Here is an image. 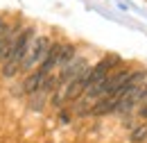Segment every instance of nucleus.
Here are the masks:
<instances>
[{
    "label": "nucleus",
    "mask_w": 147,
    "mask_h": 143,
    "mask_svg": "<svg viewBox=\"0 0 147 143\" xmlns=\"http://www.w3.org/2000/svg\"><path fill=\"white\" fill-rule=\"evenodd\" d=\"M34 36H36V30H34V27H23V30H20V34H18V39H16V43H14V48L9 50L7 59L2 61V71H0L2 77H14V75L18 73L20 64H23L25 54H27L32 41H34Z\"/></svg>",
    "instance_id": "obj_1"
},
{
    "label": "nucleus",
    "mask_w": 147,
    "mask_h": 143,
    "mask_svg": "<svg viewBox=\"0 0 147 143\" xmlns=\"http://www.w3.org/2000/svg\"><path fill=\"white\" fill-rule=\"evenodd\" d=\"M122 64V59L118 57V54H107L104 59H100L95 66H88V71H86V91L93 89L97 82H102L109 73H113L118 66ZM84 91V93H86Z\"/></svg>",
    "instance_id": "obj_2"
},
{
    "label": "nucleus",
    "mask_w": 147,
    "mask_h": 143,
    "mask_svg": "<svg viewBox=\"0 0 147 143\" xmlns=\"http://www.w3.org/2000/svg\"><path fill=\"white\" fill-rule=\"evenodd\" d=\"M50 43H52L50 36H34V41H32L30 50H27V54H25V59H23V64H20L18 73H30L32 68H36L38 64L45 59Z\"/></svg>",
    "instance_id": "obj_3"
},
{
    "label": "nucleus",
    "mask_w": 147,
    "mask_h": 143,
    "mask_svg": "<svg viewBox=\"0 0 147 143\" xmlns=\"http://www.w3.org/2000/svg\"><path fill=\"white\" fill-rule=\"evenodd\" d=\"M20 30H23V23H20V20L5 23V27H2V32H0V61L7 59V54H9V50L14 48Z\"/></svg>",
    "instance_id": "obj_4"
},
{
    "label": "nucleus",
    "mask_w": 147,
    "mask_h": 143,
    "mask_svg": "<svg viewBox=\"0 0 147 143\" xmlns=\"http://www.w3.org/2000/svg\"><path fill=\"white\" fill-rule=\"evenodd\" d=\"M86 68H88V61H86L84 57H75L73 61H70L66 68H61V73L57 75V77H59V89H61V86H66L68 82H73L75 77H77L79 73H84Z\"/></svg>",
    "instance_id": "obj_5"
},
{
    "label": "nucleus",
    "mask_w": 147,
    "mask_h": 143,
    "mask_svg": "<svg viewBox=\"0 0 147 143\" xmlns=\"http://www.w3.org/2000/svg\"><path fill=\"white\" fill-rule=\"evenodd\" d=\"M61 46H63L61 41H52V43H50L45 59H43V61L36 66V73H41V77H48L50 73H55L57 61H59V52H61Z\"/></svg>",
    "instance_id": "obj_6"
},
{
    "label": "nucleus",
    "mask_w": 147,
    "mask_h": 143,
    "mask_svg": "<svg viewBox=\"0 0 147 143\" xmlns=\"http://www.w3.org/2000/svg\"><path fill=\"white\" fill-rule=\"evenodd\" d=\"M77 57V48L73 43H63L61 46V52H59V61H57V68H66L70 61Z\"/></svg>",
    "instance_id": "obj_7"
},
{
    "label": "nucleus",
    "mask_w": 147,
    "mask_h": 143,
    "mask_svg": "<svg viewBox=\"0 0 147 143\" xmlns=\"http://www.w3.org/2000/svg\"><path fill=\"white\" fill-rule=\"evenodd\" d=\"M143 139H147V127H143V129H136V132L131 134V143H140Z\"/></svg>",
    "instance_id": "obj_8"
},
{
    "label": "nucleus",
    "mask_w": 147,
    "mask_h": 143,
    "mask_svg": "<svg viewBox=\"0 0 147 143\" xmlns=\"http://www.w3.org/2000/svg\"><path fill=\"white\" fill-rule=\"evenodd\" d=\"M2 27H5V18L0 16V32H2Z\"/></svg>",
    "instance_id": "obj_9"
}]
</instances>
